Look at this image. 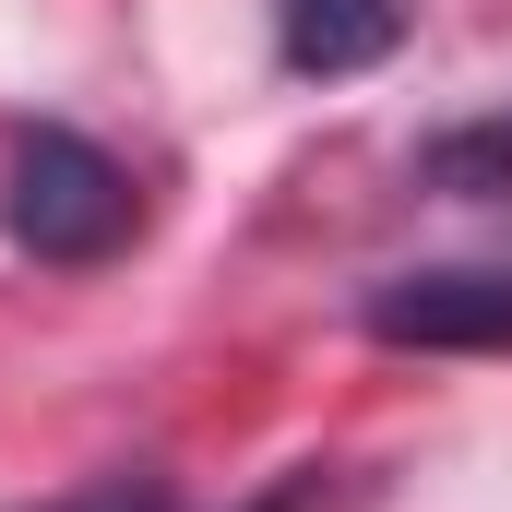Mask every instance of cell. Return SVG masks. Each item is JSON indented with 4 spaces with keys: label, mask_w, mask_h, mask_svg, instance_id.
Returning <instances> with one entry per match:
<instances>
[{
    "label": "cell",
    "mask_w": 512,
    "mask_h": 512,
    "mask_svg": "<svg viewBox=\"0 0 512 512\" xmlns=\"http://www.w3.org/2000/svg\"><path fill=\"white\" fill-rule=\"evenodd\" d=\"M0 227H12V251L84 274V262H108L131 227H143V191H131V167L108 155V143L36 120V131H12V167H0Z\"/></svg>",
    "instance_id": "6da1fadb"
},
{
    "label": "cell",
    "mask_w": 512,
    "mask_h": 512,
    "mask_svg": "<svg viewBox=\"0 0 512 512\" xmlns=\"http://www.w3.org/2000/svg\"><path fill=\"white\" fill-rule=\"evenodd\" d=\"M358 322L382 346H429V358H465V346H512V262H441V274H393L358 298Z\"/></svg>",
    "instance_id": "7a4b0ae2"
},
{
    "label": "cell",
    "mask_w": 512,
    "mask_h": 512,
    "mask_svg": "<svg viewBox=\"0 0 512 512\" xmlns=\"http://www.w3.org/2000/svg\"><path fill=\"white\" fill-rule=\"evenodd\" d=\"M417 179L453 191V203H512V108H477V120L429 131L417 143Z\"/></svg>",
    "instance_id": "277c9868"
},
{
    "label": "cell",
    "mask_w": 512,
    "mask_h": 512,
    "mask_svg": "<svg viewBox=\"0 0 512 512\" xmlns=\"http://www.w3.org/2000/svg\"><path fill=\"white\" fill-rule=\"evenodd\" d=\"M393 36H405V0H274V48L310 84H346V72L393 60Z\"/></svg>",
    "instance_id": "3957f363"
},
{
    "label": "cell",
    "mask_w": 512,
    "mask_h": 512,
    "mask_svg": "<svg viewBox=\"0 0 512 512\" xmlns=\"http://www.w3.org/2000/svg\"><path fill=\"white\" fill-rule=\"evenodd\" d=\"M36 512H179V501H167V477L120 465V477H84V489H60V501H36Z\"/></svg>",
    "instance_id": "5b68a950"
}]
</instances>
